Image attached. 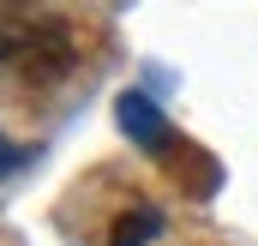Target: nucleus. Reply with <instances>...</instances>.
Here are the masks:
<instances>
[{
	"label": "nucleus",
	"mask_w": 258,
	"mask_h": 246,
	"mask_svg": "<svg viewBox=\"0 0 258 246\" xmlns=\"http://www.w3.org/2000/svg\"><path fill=\"white\" fill-rule=\"evenodd\" d=\"M72 60H78V36H72V24H66V18L36 24L30 42H24V84H54Z\"/></svg>",
	"instance_id": "nucleus-2"
},
{
	"label": "nucleus",
	"mask_w": 258,
	"mask_h": 246,
	"mask_svg": "<svg viewBox=\"0 0 258 246\" xmlns=\"http://www.w3.org/2000/svg\"><path fill=\"white\" fill-rule=\"evenodd\" d=\"M156 162H162V174L180 186L186 198H216V186H222V162L204 150V144H192V138H180V132H168L156 150H150Z\"/></svg>",
	"instance_id": "nucleus-1"
},
{
	"label": "nucleus",
	"mask_w": 258,
	"mask_h": 246,
	"mask_svg": "<svg viewBox=\"0 0 258 246\" xmlns=\"http://www.w3.org/2000/svg\"><path fill=\"white\" fill-rule=\"evenodd\" d=\"M156 234H162V210L156 204H126L108 228V246H150Z\"/></svg>",
	"instance_id": "nucleus-4"
},
{
	"label": "nucleus",
	"mask_w": 258,
	"mask_h": 246,
	"mask_svg": "<svg viewBox=\"0 0 258 246\" xmlns=\"http://www.w3.org/2000/svg\"><path fill=\"white\" fill-rule=\"evenodd\" d=\"M24 42H30V30H24V24H12V18H0V60L24 54Z\"/></svg>",
	"instance_id": "nucleus-5"
},
{
	"label": "nucleus",
	"mask_w": 258,
	"mask_h": 246,
	"mask_svg": "<svg viewBox=\"0 0 258 246\" xmlns=\"http://www.w3.org/2000/svg\"><path fill=\"white\" fill-rule=\"evenodd\" d=\"M12 162H18V144H6V138H0V174H6Z\"/></svg>",
	"instance_id": "nucleus-6"
},
{
	"label": "nucleus",
	"mask_w": 258,
	"mask_h": 246,
	"mask_svg": "<svg viewBox=\"0 0 258 246\" xmlns=\"http://www.w3.org/2000/svg\"><path fill=\"white\" fill-rule=\"evenodd\" d=\"M114 120H120V132H126L132 144H144V150H156V144L168 138V120H162V108H156L144 90H126V96L114 102Z\"/></svg>",
	"instance_id": "nucleus-3"
}]
</instances>
